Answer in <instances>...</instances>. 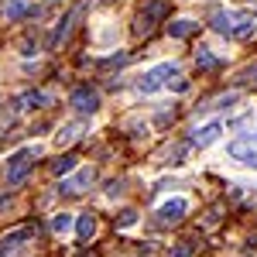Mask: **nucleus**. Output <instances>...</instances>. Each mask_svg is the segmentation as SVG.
Listing matches in <instances>:
<instances>
[{"label": "nucleus", "mask_w": 257, "mask_h": 257, "mask_svg": "<svg viewBox=\"0 0 257 257\" xmlns=\"http://www.w3.org/2000/svg\"><path fill=\"white\" fill-rule=\"evenodd\" d=\"M89 182H93V168H82L79 175H72V178L62 182V192H65V196H76V192H82Z\"/></svg>", "instance_id": "nucleus-9"}, {"label": "nucleus", "mask_w": 257, "mask_h": 257, "mask_svg": "<svg viewBox=\"0 0 257 257\" xmlns=\"http://www.w3.org/2000/svg\"><path fill=\"white\" fill-rule=\"evenodd\" d=\"M185 213H189V202H185V199H168V202L158 209V219L161 223H178Z\"/></svg>", "instance_id": "nucleus-8"}, {"label": "nucleus", "mask_w": 257, "mask_h": 257, "mask_svg": "<svg viewBox=\"0 0 257 257\" xmlns=\"http://www.w3.org/2000/svg\"><path fill=\"white\" fill-rule=\"evenodd\" d=\"M168 11H172V0H144L141 18H138V35H148V31H151V24L161 21Z\"/></svg>", "instance_id": "nucleus-5"}, {"label": "nucleus", "mask_w": 257, "mask_h": 257, "mask_svg": "<svg viewBox=\"0 0 257 257\" xmlns=\"http://www.w3.org/2000/svg\"><path fill=\"white\" fill-rule=\"evenodd\" d=\"M4 14H7V21H21L24 14H35V7H31L28 0H7Z\"/></svg>", "instance_id": "nucleus-13"}, {"label": "nucleus", "mask_w": 257, "mask_h": 257, "mask_svg": "<svg viewBox=\"0 0 257 257\" xmlns=\"http://www.w3.org/2000/svg\"><path fill=\"white\" fill-rule=\"evenodd\" d=\"M72 168H76V158H72V155H65V158H59L55 165H52V172H55V175H69Z\"/></svg>", "instance_id": "nucleus-17"}, {"label": "nucleus", "mask_w": 257, "mask_h": 257, "mask_svg": "<svg viewBox=\"0 0 257 257\" xmlns=\"http://www.w3.org/2000/svg\"><path fill=\"white\" fill-rule=\"evenodd\" d=\"M41 155L38 144H31V148H21L18 155L11 158V165H7V185H21L24 178H28V172H31V165H35V158Z\"/></svg>", "instance_id": "nucleus-3"}, {"label": "nucleus", "mask_w": 257, "mask_h": 257, "mask_svg": "<svg viewBox=\"0 0 257 257\" xmlns=\"http://www.w3.org/2000/svg\"><path fill=\"white\" fill-rule=\"evenodd\" d=\"M28 240H35V226H18V230H11V233H4V237H0V257L21 250Z\"/></svg>", "instance_id": "nucleus-6"}, {"label": "nucleus", "mask_w": 257, "mask_h": 257, "mask_svg": "<svg viewBox=\"0 0 257 257\" xmlns=\"http://www.w3.org/2000/svg\"><path fill=\"white\" fill-rule=\"evenodd\" d=\"M189 254H192V247H189V243H182V247L172 250V257H189Z\"/></svg>", "instance_id": "nucleus-21"}, {"label": "nucleus", "mask_w": 257, "mask_h": 257, "mask_svg": "<svg viewBox=\"0 0 257 257\" xmlns=\"http://www.w3.org/2000/svg\"><path fill=\"white\" fill-rule=\"evenodd\" d=\"M219 134H223V123H219V120H213V123H206L202 131H196L192 144H196V148H209V144H213Z\"/></svg>", "instance_id": "nucleus-10"}, {"label": "nucleus", "mask_w": 257, "mask_h": 257, "mask_svg": "<svg viewBox=\"0 0 257 257\" xmlns=\"http://www.w3.org/2000/svg\"><path fill=\"white\" fill-rule=\"evenodd\" d=\"M76 134H79V127H76V123H69V127H62V134H59V144H72V141H76Z\"/></svg>", "instance_id": "nucleus-19"}, {"label": "nucleus", "mask_w": 257, "mask_h": 257, "mask_svg": "<svg viewBox=\"0 0 257 257\" xmlns=\"http://www.w3.org/2000/svg\"><path fill=\"white\" fill-rule=\"evenodd\" d=\"M69 103H72L79 113H96V110H99V93H96V89H89V86H79V89L69 96Z\"/></svg>", "instance_id": "nucleus-7"}, {"label": "nucleus", "mask_w": 257, "mask_h": 257, "mask_svg": "<svg viewBox=\"0 0 257 257\" xmlns=\"http://www.w3.org/2000/svg\"><path fill=\"white\" fill-rule=\"evenodd\" d=\"M196 28H199L196 21H175V24H168V35H172V38H189Z\"/></svg>", "instance_id": "nucleus-14"}, {"label": "nucleus", "mask_w": 257, "mask_h": 257, "mask_svg": "<svg viewBox=\"0 0 257 257\" xmlns=\"http://www.w3.org/2000/svg\"><path fill=\"white\" fill-rule=\"evenodd\" d=\"M45 103H48V96L38 93V89H28V93H21V96L14 99L18 110H38V106H45Z\"/></svg>", "instance_id": "nucleus-11"}, {"label": "nucleus", "mask_w": 257, "mask_h": 257, "mask_svg": "<svg viewBox=\"0 0 257 257\" xmlns=\"http://www.w3.org/2000/svg\"><path fill=\"white\" fill-rule=\"evenodd\" d=\"M69 226H72V216H69V213H59V216L52 219V230H55V233H65Z\"/></svg>", "instance_id": "nucleus-18"}, {"label": "nucleus", "mask_w": 257, "mask_h": 257, "mask_svg": "<svg viewBox=\"0 0 257 257\" xmlns=\"http://www.w3.org/2000/svg\"><path fill=\"white\" fill-rule=\"evenodd\" d=\"M76 230H79V237H82V240L96 237V230H99V223H96V216H82L79 223H76Z\"/></svg>", "instance_id": "nucleus-15"}, {"label": "nucleus", "mask_w": 257, "mask_h": 257, "mask_svg": "<svg viewBox=\"0 0 257 257\" xmlns=\"http://www.w3.org/2000/svg\"><path fill=\"white\" fill-rule=\"evenodd\" d=\"M134 223H138V213H134V209L120 213V226H123V230H127V226H134Z\"/></svg>", "instance_id": "nucleus-20"}, {"label": "nucleus", "mask_w": 257, "mask_h": 257, "mask_svg": "<svg viewBox=\"0 0 257 257\" xmlns=\"http://www.w3.org/2000/svg\"><path fill=\"white\" fill-rule=\"evenodd\" d=\"M209 24L216 28L219 35H226V38H250L257 31V18L247 14V11H223V7H213Z\"/></svg>", "instance_id": "nucleus-1"}, {"label": "nucleus", "mask_w": 257, "mask_h": 257, "mask_svg": "<svg viewBox=\"0 0 257 257\" xmlns=\"http://www.w3.org/2000/svg\"><path fill=\"white\" fill-rule=\"evenodd\" d=\"M254 76H257V72H254Z\"/></svg>", "instance_id": "nucleus-22"}, {"label": "nucleus", "mask_w": 257, "mask_h": 257, "mask_svg": "<svg viewBox=\"0 0 257 257\" xmlns=\"http://www.w3.org/2000/svg\"><path fill=\"white\" fill-rule=\"evenodd\" d=\"M226 155H230L233 161H240V165H250V168H257V131H250V134H240L237 141H230Z\"/></svg>", "instance_id": "nucleus-4"}, {"label": "nucleus", "mask_w": 257, "mask_h": 257, "mask_svg": "<svg viewBox=\"0 0 257 257\" xmlns=\"http://www.w3.org/2000/svg\"><path fill=\"white\" fill-rule=\"evenodd\" d=\"M172 79H178V65L175 62H161V65L148 69V72L138 79V89L148 96V93H158L161 86H172Z\"/></svg>", "instance_id": "nucleus-2"}, {"label": "nucleus", "mask_w": 257, "mask_h": 257, "mask_svg": "<svg viewBox=\"0 0 257 257\" xmlns=\"http://www.w3.org/2000/svg\"><path fill=\"white\" fill-rule=\"evenodd\" d=\"M82 11H86V4H79V7H72V14H69V18L62 21V24H59V31L52 35V41H55V45H59V41H65V38H69V31H72V24L79 21V14H82Z\"/></svg>", "instance_id": "nucleus-12"}, {"label": "nucleus", "mask_w": 257, "mask_h": 257, "mask_svg": "<svg viewBox=\"0 0 257 257\" xmlns=\"http://www.w3.org/2000/svg\"><path fill=\"white\" fill-rule=\"evenodd\" d=\"M196 65H199V69H216L219 59L209 52V48H199V52H196Z\"/></svg>", "instance_id": "nucleus-16"}]
</instances>
